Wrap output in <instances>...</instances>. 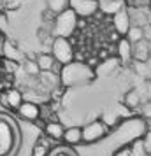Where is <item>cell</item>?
I'll return each instance as SVG.
<instances>
[{
  "label": "cell",
  "mask_w": 151,
  "mask_h": 156,
  "mask_svg": "<svg viewBox=\"0 0 151 156\" xmlns=\"http://www.w3.org/2000/svg\"><path fill=\"white\" fill-rule=\"evenodd\" d=\"M95 77V72L90 65L83 63V62H70V63L63 65V69L60 72V81L65 86H76L83 84L86 81H92Z\"/></svg>",
  "instance_id": "cell-1"
},
{
  "label": "cell",
  "mask_w": 151,
  "mask_h": 156,
  "mask_svg": "<svg viewBox=\"0 0 151 156\" xmlns=\"http://www.w3.org/2000/svg\"><path fill=\"white\" fill-rule=\"evenodd\" d=\"M77 23H79L77 14L69 7L63 12L55 16V20L49 25V32L53 37H67L69 39L70 35H74V32L77 28Z\"/></svg>",
  "instance_id": "cell-2"
},
{
  "label": "cell",
  "mask_w": 151,
  "mask_h": 156,
  "mask_svg": "<svg viewBox=\"0 0 151 156\" xmlns=\"http://www.w3.org/2000/svg\"><path fill=\"white\" fill-rule=\"evenodd\" d=\"M16 144V126L5 116H0V156H11Z\"/></svg>",
  "instance_id": "cell-3"
},
{
  "label": "cell",
  "mask_w": 151,
  "mask_h": 156,
  "mask_svg": "<svg viewBox=\"0 0 151 156\" xmlns=\"http://www.w3.org/2000/svg\"><path fill=\"white\" fill-rule=\"evenodd\" d=\"M49 53L62 65H67L70 62H74V46H72V42L67 37H55L53 42H51Z\"/></svg>",
  "instance_id": "cell-4"
},
{
  "label": "cell",
  "mask_w": 151,
  "mask_h": 156,
  "mask_svg": "<svg viewBox=\"0 0 151 156\" xmlns=\"http://www.w3.org/2000/svg\"><path fill=\"white\" fill-rule=\"evenodd\" d=\"M109 128L106 126V123L100 119H95L92 123H88L86 126H83V142L84 144H92V142H97L104 139L107 135Z\"/></svg>",
  "instance_id": "cell-5"
},
{
  "label": "cell",
  "mask_w": 151,
  "mask_h": 156,
  "mask_svg": "<svg viewBox=\"0 0 151 156\" xmlns=\"http://www.w3.org/2000/svg\"><path fill=\"white\" fill-rule=\"evenodd\" d=\"M69 7L77 14V18H90L100 9L99 0H69Z\"/></svg>",
  "instance_id": "cell-6"
},
{
  "label": "cell",
  "mask_w": 151,
  "mask_h": 156,
  "mask_svg": "<svg viewBox=\"0 0 151 156\" xmlns=\"http://www.w3.org/2000/svg\"><path fill=\"white\" fill-rule=\"evenodd\" d=\"M16 112L18 116L25 121H32V123H35L39 119V116H41V109L37 105L35 102H27V100H23V104L18 109H16Z\"/></svg>",
  "instance_id": "cell-7"
},
{
  "label": "cell",
  "mask_w": 151,
  "mask_h": 156,
  "mask_svg": "<svg viewBox=\"0 0 151 156\" xmlns=\"http://www.w3.org/2000/svg\"><path fill=\"white\" fill-rule=\"evenodd\" d=\"M113 25H114V30L120 34V35H127V32L132 27V20H130V12L127 9H120L116 14H113Z\"/></svg>",
  "instance_id": "cell-8"
},
{
  "label": "cell",
  "mask_w": 151,
  "mask_h": 156,
  "mask_svg": "<svg viewBox=\"0 0 151 156\" xmlns=\"http://www.w3.org/2000/svg\"><path fill=\"white\" fill-rule=\"evenodd\" d=\"M116 56L121 60L123 63H130L132 62V42L127 37H120V41L116 42Z\"/></svg>",
  "instance_id": "cell-9"
},
{
  "label": "cell",
  "mask_w": 151,
  "mask_h": 156,
  "mask_svg": "<svg viewBox=\"0 0 151 156\" xmlns=\"http://www.w3.org/2000/svg\"><path fill=\"white\" fill-rule=\"evenodd\" d=\"M132 56L135 58V60H139V62H148L151 56V46L149 42L146 41V39H142V41H139V42L132 44Z\"/></svg>",
  "instance_id": "cell-10"
},
{
  "label": "cell",
  "mask_w": 151,
  "mask_h": 156,
  "mask_svg": "<svg viewBox=\"0 0 151 156\" xmlns=\"http://www.w3.org/2000/svg\"><path fill=\"white\" fill-rule=\"evenodd\" d=\"M62 140H63L67 146H76V144L83 142V128H79V126L67 128V130L63 132Z\"/></svg>",
  "instance_id": "cell-11"
},
{
  "label": "cell",
  "mask_w": 151,
  "mask_h": 156,
  "mask_svg": "<svg viewBox=\"0 0 151 156\" xmlns=\"http://www.w3.org/2000/svg\"><path fill=\"white\" fill-rule=\"evenodd\" d=\"M63 132H65V128L62 126V123H58V121H49V123L44 126V133H46V137H48L49 140H62Z\"/></svg>",
  "instance_id": "cell-12"
},
{
  "label": "cell",
  "mask_w": 151,
  "mask_h": 156,
  "mask_svg": "<svg viewBox=\"0 0 151 156\" xmlns=\"http://www.w3.org/2000/svg\"><path fill=\"white\" fill-rule=\"evenodd\" d=\"M5 93V98H7V109H13L16 111L18 107L23 104V93L16 88H9V90H4Z\"/></svg>",
  "instance_id": "cell-13"
},
{
  "label": "cell",
  "mask_w": 151,
  "mask_h": 156,
  "mask_svg": "<svg viewBox=\"0 0 151 156\" xmlns=\"http://www.w3.org/2000/svg\"><path fill=\"white\" fill-rule=\"evenodd\" d=\"M35 62H37V65H39L41 72H48V70L53 69V63H55L56 60L53 58L51 53H39L35 56Z\"/></svg>",
  "instance_id": "cell-14"
},
{
  "label": "cell",
  "mask_w": 151,
  "mask_h": 156,
  "mask_svg": "<svg viewBox=\"0 0 151 156\" xmlns=\"http://www.w3.org/2000/svg\"><path fill=\"white\" fill-rule=\"evenodd\" d=\"M2 56L4 58H9V60H16V62H20L21 60V53L18 51L13 42H9V41H4V46H2Z\"/></svg>",
  "instance_id": "cell-15"
},
{
  "label": "cell",
  "mask_w": 151,
  "mask_h": 156,
  "mask_svg": "<svg viewBox=\"0 0 151 156\" xmlns=\"http://www.w3.org/2000/svg\"><path fill=\"white\" fill-rule=\"evenodd\" d=\"M144 34H146V32H144L142 27L132 25V27H130V30L127 32V35H125V37H127V39H128V41H130L132 44H135V42H139V41L146 39V37H144Z\"/></svg>",
  "instance_id": "cell-16"
},
{
  "label": "cell",
  "mask_w": 151,
  "mask_h": 156,
  "mask_svg": "<svg viewBox=\"0 0 151 156\" xmlns=\"http://www.w3.org/2000/svg\"><path fill=\"white\" fill-rule=\"evenodd\" d=\"M65 9H69V0H48V11H51L55 16L63 12Z\"/></svg>",
  "instance_id": "cell-17"
},
{
  "label": "cell",
  "mask_w": 151,
  "mask_h": 156,
  "mask_svg": "<svg viewBox=\"0 0 151 156\" xmlns=\"http://www.w3.org/2000/svg\"><path fill=\"white\" fill-rule=\"evenodd\" d=\"M0 62H2V67H0V70L5 72V74H14L18 70V67H20V62H16V60H9V58H0Z\"/></svg>",
  "instance_id": "cell-18"
},
{
  "label": "cell",
  "mask_w": 151,
  "mask_h": 156,
  "mask_svg": "<svg viewBox=\"0 0 151 156\" xmlns=\"http://www.w3.org/2000/svg\"><path fill=\"white\" fill-rule=\"evenodd\" d=\"M48 153H49V142L44 140V139H39L35 147H34L32 156H48Z\"/></svg>",
  "instance_id": "cell-19"
},
{
  "label": "cell",
  "mask_w": 151,
  "mask_h": 156,
  "mask_svg": "<svg viewBox=\"0 0 151 156\" xmlns=\"http://www.w3.org/2000/svg\"><path fill=\"white\" fill-rule=\"evenodd\" d=\"M42 74H44L42 83H44V84H48L49 88H53V90H55V86H58L60 83H62V81H60V76L55 74V72L48 70V72H42Z\"/></svg>",
  "instance_id": "cell-20"
},
{
  "label": "cell",
  "mask_w": 151,
  "mask_h": 156,
  "mask_svg": "<svg viewBox=\"0 0 151 156\" xmlns=\"http://www.w3.org/2000/svg\"><path fill=\"white\" fill-rule=\"evenodd\" d=\"M139 104H141V97H139V93L137 91H128L127 95H125V105L130 107V109H135V107H139Z\"/></svg>",
  "instance_id": "cell-21"
},
{
  "label": "cell",
  "mask_w": 151,
  "mask_h": 156,
  "mask_svg": "<svg viewBox=\"0 0 151 156\" xmlns=\"http://www.w3.org/2000/svg\"><path fill=\"white\" fill-rule=\"evenodd\" d=\"M23 67H25V72H27L28 76H39V74H41V69H39V65H37L35 58H34V60H27Z\"/></svg>",
  "instance_id": "cell-22"
},
{
  "label": "cell",
  "mask_w": 151,
  "mask_h": 156,
  "mask_svg": "<svg viewBox=\"0 0 151 156\" xmlns=\"http://www.w3.org/2000/svg\"><path fill=\"white\" fill-rule=\"evenodd\" d=\"M51 156H74L72 151H67V149H58L56 153H53Z\"/></svg>",
  "instance_id": "cell-23"
},
{
  "label": "cell",
  "mask_w": 151,
  "mask_h": 156,
  "mask_svg": "<svg viewBox=\"0 0 151 156\" xmlns=\"http://www.w3.org/2000/svg\"><path fill=\"white\" fill-rule=\"evenodd\" d=\"M114 156H132V151H130V147H123L120 151H116Z\"/></svg>",
  "instance_id": "cell-24"
},
{
  "label": "cell",
  "mask_w": 151,
  "mask_h": 156,
  "mask_svg": "<svg viewBox=\"0 0 151 156\" xmlns=\"http://www.w3.org/2000/svg\"><path fill=\"white\" fill-rule=\"evenodd\" d=\"M120 37H121V35H120V34H118V32L114 30V32H113V34L109 35V39H111L113 42H118V41H120Z\"/></svg>",
  "instance_id": "cell-25"
},
{
  "label": "cell",
  "mask_w": 151,
  "mask_h": 156,
  "mask_svg": "<svg viewBox=\"0 0 151 156\" xmlns=\"http://www.w3.org/2000/svg\"><path fill=\"white\" fill-rule=\"evenodd\" d=\"M0 104H2V105L7 109V98H5V93H4V91L0 93Z\"/></svg>",
  "instance_id": "cell-26"
},
{
  "label": "cell",
  "mask_w": 151,
  "mask_h": 156,
  "mask_svg": "<svg viewBox=\"0 0 151 156\" xmlns=\"http://www.w3.org/2000/svg\"><path fill=\"white\" fill-rule=\"evenodd\" d=\"M4 41H5V37H4L2 30H0V55H2V46H4Z\"/></svg>",
  "instance_id": "cell-27"
},
{
  "label": "cell",
  "mask_w": 151,
  "mask_h": 156,
  "mask_svg": "<svg viewBox=\"0 0 151 156\" xmlns=\"http://www.w3.org/2000/svg\"><path fill=\"white\" fill-rule=\"evenodd\" d=\"M148 7H149V11H151V0H149V2H148Z\"/></svg>",
  "instance_id": "cell-28"
},
{
  "label": "cell",
  "mask_w": 151,
  "mask_h": 156,
  "mask_svg": "<svg viewBox=\"0 0 151 156\" xmlns=\"http://www.w3.org/2000/svg\"><path fill=\"white\" fill-rule=\"evenodd\" d=\"M0 67H2V62H0Z\"/></svg>",
  "instance_id": "cell-29"
}]
</instances>
